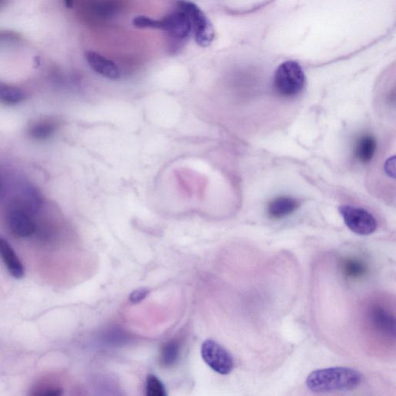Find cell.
Wrapping results in <instances>:
<instances>
[{"mask_svg": "<svg viewBox=\"0 0 396 396\" xmlns=\"http://www.w3.org/2000/svg\"><path fill=\"white\" fill-rule=\"evenodd\" d=\"M362 375L355 369L334 367L318 369L310 373L306 385L316 393H330L354 390L361 384Z\"/></svg>", "mask_w": 396, "mask_h": 396, "instance_id": "cell-1", "label": "cell"}, {"mask_svg": "<svg viewBox=\"0 0 396 396\" xmlns=\"http://www.w3.org/2000/svg\"><path fill=\"white\" fill-rule=\"evenodd\" d=\"M306 77L299 63L288 61L281 64L274 75V87L283 97L298 96L305 88Z\"/></svg>", "mask_w": 396, "mask_h": 396, "instance_id": "cell-2", "label": "cell"}, {"mask_svg": "<svg viewBox=\"0 0 396 396\" xmlns=\"http://www.w3.org/2000/svg\"><path fill=\"white\" fill-rule=\"evenodd\" d=\"M177 4L178 9L186 12L190 19L197 44L208 47L215 38L214 26L209 19L199 6L189 0H178Z\"/></svg>", "mask_w": 396, "mask_h": 396, "instance_id": "cell-3", "label": "cell"}, {"mask_svg": "<svg viewBox=\"0 0 396 396\" xmlns=\"http://www.w3.org/2000/svg\"><path fill=\"white\" fill-rule=\"evenodd\" d=\"M204 362L217 373L226 375L233 372L234 359L226 348L213 340H206L201 349Z\"/></svg>", "mask_w": 396, "mask_h": 396, "instance_id": "cell-4", "label": "cell"}, {"mask_svg": "<svg viewBox=\"0 0 396 396\" xmlns=\"http://www.w3.org/2000/svg\"><path fill=\"white\" fill-rule=\"evenodd\" d=\"M339 211L346 226L355 234L369 235L377 229V222L375 217L364 208L342 206Z\"/></svg>", "mask_w": 396, "mask_h": 396, "instance_id": "cell-5", "label": "cell"}, {"mask_svg": "<svg viewBox=\"0 0 396 396\" xmlns=\"http://www.w3.org/2000/svg\"><path fill=\"white\" fill-rule=\"evenodd\" d=\"M161 21V30L166 32L177 44L186 42L192 33V26L188 16L181 10L170 12Z\"/></svg>", "mask_w": 396, "mask_h": 396, "instance_id": "cell-6", "label": "cell"}, {"mask_svg": "<svg viewBox=\"0 0 396 396\" xmlns=\"http://www.w3.org/2000/svg\"><path fill=\"white\" fill-rule=\"evenodd\" d=\"M8 224L12 234L19 237L32 235L37 228L31 214L21 208H15L9 211Z\"/></svg>", "mask_w": 396, "mask_h": 396, "instance_id": "cell-7", "label": "cell"}, {"mask_svg": "<svg viewBox=\"0 0 396 396\" xmlns=\"http://www.w3.org/2000/svg\"><path fill=\"white\" fill-rule=\"evenodd\" d=\"M368 319L376 332L388 339H395V316L385 307L377 305L373 306L369 309Z\"/></svg>", "mask_w": 396, "mask_h": 396, "instance_id": "cell-8", "label": "cell"}, {"mask_svg": "<svg viewBox=\"0 0 396 396\" xmlns=\"http://www.w3.org/2000/svg\"><path fill=\"white\" fill-rule=\"evenodd\" d=\"M84 58L89 67L96 73L101 76L110 79V80H117L120 78V71L116 64L105 57L98 53L89 51L84 53Z\"/></svg>", "mask_w": 396, "mask_h": 396, "instance_id": "cell-9", "label": "cell"}, {"mask_svg": "<svg viewBox=\"0 0 396 396\" xmlns=\"http://www.w3.org/2000/svg\"><path fill=\"white\" fill-rule=\"evenodd\" d=\"M300 206V201L294 197H276L268 204V216L273 220L282 219L295 213Z\"/></svg>", "mask_w": 396, "mask_h": 396, "instance_id": "cell-10", "label": "cell"}, {"mask_svg": "<svg viewBox=\"0 0 396 396\" xmlns=\"http://www.w3.org/2000/svg\"><path fill=\"white\" fill-rule=\"evenodd\" d=\"M0 257L10 275L16 279H21L24 276L23 264L10 244L2 237H0Z\"/></svg>", "mask_w": 396, "mask_h": 396, "instance_id": "cell-11", "label": "cell"}, {"mask_svg": "<svg viewBox=\"0 0 396 396\" xmlns=\"http://www.w3.org/2000/svg\"><path fill=\"white\" fill-rule=\"evenodd\" d=\"M377 150V141L371 134L362 135L358 138L354 147V156L361 163L370 162Z\"/></svg>", "mask_w": 396, "mask_h": 396, "instance_id": "cell-12", "label": "cell"}, {"mask_svg": "<svg viewBox=\"0 0 396 396\" xmlns=\"http://www.w3.org/2000/svg\"><path fill=\"white\" fill-rule=\"evenodd\" d=\"M22 195L25 203V209L31 215L37 213L42 206V197L39 190L30 183H26L22 188Z\"/></svg>", "mask_w": 396, "mask_h": 396, "instance_id": "cell-13", "label": "cell"}, {"mask_svg": "<svg viewBox=\"0 0 396 396\" xmlns=\"http://www.w3.org/2000/svg\"><path fill=\"white\" fill-rule=\"evenodd\" d=\"M181 347L179 343L171 341L164 345L161 353V364L165 368H170L176 364L180 358Z\"/></svg>", "mask_w": 396, "mask_h": 396, "instance_id": "cell-14", "label": "cell"}, {"mask_svg": "<svg viewBox=\"0 0 396 396\" xmlns=\"http://www.w3.org/2000/svg\"><path fill=\"white\" fill-rule=\"evenodd\" d=\"M57 124L52 121H39L33 124L29 128L28 134L35 140H47L55 133Z\"/></svg>", "mask_w": 396, "mask_h": 396, "instance_id": "cell-15", "label": "cell"}, {"mask_svg": "<svg viewBox=\"0 0 396 396\" xmlns=\"http://www.w3.org/2000/svg\"><path fill=\"white\" fill-rule=\"evenodd\" d=\"M343 272L349 279H360L368 272V267L359 259L349 258L343 263Z\"/></svg>", "mask_w": 396, "mask_h": 396, "instance_id": "cell-16", "label": "cell"}, {"mask_svg": "<svg viewBox=\"0 0 396 396\" xmlns=\"http://www.w3.org/2000/svg\"><path fill=\"white\" fill-rule=\"evenodd\" d=\"M25 96L22 89L0 82V102L6 104H17L24 100Z\"/></svg>", "mask_w": 396, "mask_h": 396, "instance_id": "cell-17", "label": "cell"}, {"mask_svg": "<svg viewBox=\"0 0 396 396\" xmlns=\"http://www.w3.org/2000/svg\"><path fill=\"white\" fill-rule=\"evenodd\" d=\"M145 392L147 396H166V388L161 380L156 375L151 374L147 376Z\"/></svg>", "mask_w": 396, "mask_h": 396, "instance_id": "cell-18", "label": "cell"}, {"mask_svg": "<svg viewBox=\"0 0 396 396\" xmlns=\"http://www.w3.org/2000/svg\"><path fill=\"white\" fill-rule=\"evenodd\" d=\"M133 24L138 29L161 30V19H156L146 16H137L133 19Z\"/></svg>", "mask_w": 396, "mask_h": 396, "instance_id": "cell-19", "label": "cell"}, {"mask_svg": "<svg viewBox=\"0 0 396 396\" xmlns=\"http://www.w3.org/2000/svg\"><path fill=\"white\" fill-rule=\"evenodd\" d=\"M150 294V290L147 288H140L134 290V292L129 296V301L132 303H136L142 302L144 299H146Z\"/></svg>", "mask_w": 396, "mask_h": 396, "instance_id": "cell-20", "label": "cell"}, {"mask_svg": "<svg viewBox=\"0 0 396 396\" xmlns=\"http://www.w3.org/2000/svg\"><path fill=\"white\" fill-rule=\"evenodd\" d=\"M386 172L388 176L395 178V156L389 159L386 163Z\"/></svg>", "mask_w": 396, "mask_h": 396, "instance_id": "cell-21", "label": "cell"}, {"mask_svg": "<svg viewBox=\"0 0 396 396\" xmlns=\"http://www.w3.org/2000/svg\"><path fill=\"white\" fill-rule=\"evenodd\" d=\"M17 38L15 33L9 31H0V42L5 41V39H13Z\"/></svg>", "mask_w": 396, "mask_h": 396, "instance_id": "cell-22", "label": "cell"}, {"mask_svg": "<svg viewBox=\"0 0 396 396\" xmlns=\"http://www.w3.org/2000/svg\"><path fill=\"white\" fill-rule=\"evenodd\" d=\"M64 3L66 6V8L71 9V8H73L74 0H64Z\"/></svg>", "mask_w": 396, "mask_h": 396, "instance_id": "cell-23", "label": "cell"}, {"mask_svg": "<svg viewBox=\"0 0 396 396\" xmlns=\"http://www.w3.org/2000/svg\"><path fill=\"white\" fill-rule=\"evenodd\" d=\"M3 1L4 0H0V4H1Z\"/></svg>", "mask_w": 396, "mask_h": 396, "instance_id": "cell-24", "label": "cell"}]
</instances>
